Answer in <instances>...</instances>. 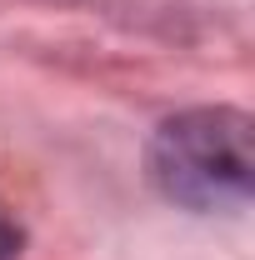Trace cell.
I'll return each mask as SVG.
<instances>
[{"label":"cell","instance_id":"obj_2","mask_svg":"<svg viewBox=\"0 0 255 260\" xmlns=\"http://www.w3.org/2000/svg\"><path fill=\"white\" fill-rule=\"evenodd\" d=\"M20 250H25V230H20V220L0 205V260H20Z\"/></svg>","mask_w":255,"mask_h":260},{"label":"cell","instance_id":"obj_1","mask_svg":"<svg viewBox=\"0 0 255 260\" xmlns=\"http://www.w3.org/2000/svg\"><path fill=\"white\" fill-rule=\"evenodd\" d=\"M145 170L180 210H240L255 190V120L235 105L180 110L150 135Z\"/></svg>","mask_w":255,"mask_h":260}]
</instances>
